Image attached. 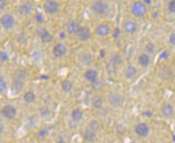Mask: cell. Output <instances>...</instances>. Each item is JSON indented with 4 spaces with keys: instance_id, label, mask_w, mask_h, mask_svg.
Masks as SVG:
<instances>
[{
    "instance_id": "1",
    "label": "cell",
    "mask_w": 175,
    "mask_h": 143,
    "mask_svg": "<svg viewBox=\"0 0 175 143\" xmlns=\"http://www.w3.org/2000/svg\"><path fill=\"white\" fill-rule=\"evenodd\" d=\"M91 8L94 13L99 16H105L109 13V10H110L108 4L102 0H95L91 4Z\"/></svg>"
},
{
    "instance_id": "2",
    "label": "cell",
    "mask_w": 175,
    "mask_h": 143,
    "mask_svg": "<svg viewBox=\"0 0 175 143\" xmlns=\"http://www.w3.org/2000/svg\"><path fill=\"white\" fill-rule=\"evenodd\" d=\"M131 13L135 17H143L147 13V6L144 2L136 1L131 6Z\"/></svg>"
},
{
    "instance_id": "3",
    "label": "cell",
    "mask_w": 175,
    "mask_h": 143,
    "mask_svg": "<svg viewBox=\"0 0 175 143\" xmlns=\"http://www.w3.org/2000/svg\"><path fill=\"white\" fill-rule=\"evenodd\" d=\"M59 4L55 0H47L44 4V10L47 14L54 15L58 13Z\"/></svg>"
},
{
    "instance_id": "4",
    "label": "cell",
    "mask_w": 175,
    "mask_h": 143,
    "mask_svg": "<svg viewBox=\"0 0 175 143\" xmlns=\"http://www.w3.org/2000/svg\"><path fill=\"white\" fill-rule=\"evenodd\" d=\"M0 24L5 29H12L15 25V19L11 14H5L0 19Z\"/></svg>"
},
{
    "instance_id": "5",
    "label": "cell",
    "mask_w": 175,
    "mask_h": 143,
    "mask_svg": "<svg viewBox=\"0 0 175 143\" xmlns=\"http://www.w3.org/2000/svg\"><path fill=\"white\" fill-rule=\"evenodd\" d=\"M123 101H124V98L118 92L111 93L108 97L109 103L113 106H119L120 105L122 104Z\"/></svg>"
},
{
    "instance_id": "6",
    "label": "cell",
    "mask_w": 175,
    "mask_h": 143,
    "mask_svg": "<svg viewBox=\"0 0 175 143\" xmlns=\"http://www.w3.org/2000/svg\"><path fill=\"white\" fill-rule=\"evenodd\" d=\"M135 132L140 137H146L150 132V128L146 123H140L135 126Z\"/></svg>"
},
{
    "instance_id": "7",
    "label": "cell",
    "mask_w": 175,
    "mask_h": 143,
    "mask_svg": "<svg viewBox=\"0 0 175 143\" xmlns=\"http://www.w3.org/2000/svg\"><path fill=\"white\" fill-rule=\"evenodd\" d=\"M77 37L81 42H86L91 38V31L88 27L80 26L78 32L76 33Z\"/></svg>"
},
{
    "instance_id": "8",
    "label": "cell",
    "mask_w": 175,
    "mask_h": 143,
    "mask_svg": "<svg viewBox=\"0 0 175 143\" xmlns=\"http://www.w3.org/2000/svg\"><path fill=\"white\" fill-rule=\"evenodd\" d=\"M2 114L5 118L13 119L16 116V109L12 105H6L2 109Z\"/></svg>"
},
{
    "instance_id": "9",
    "label": "cell",
    "mask_w": 175,
    "mask_h": 143,
    "mask_svg": "<svg viewBox=\"0 0 175 143\" xmlns=\"http://www.w3.org/2000/svg\"><path fill=\"white\" fill-rule=\"evenodd\" d=\"M123 28L124 31L127 34H134L138 30V25L135 22L131 20L126 21L124 24H123Z\"/></svg>"
},
{
    "instance_id": "10",
    "label": "cell",
    "mask_w": 175,
    "mask_h": 143,
    "mask_svg": "<svg viewBox=\"0 0 175 143\" xmlns=\"http://www.w3.org/2000/svg\"><path fill=\"white\" fill-rule=\"evenodd\" d=\"M80 26L81 25L76 20H71L66 25V31L70 35H76Z\"/></svg>"
},
{
    "instance_id": "11",
    "label": "cell",
    "mask_w": 175,
    "mask_h": 143,
    "mask_svg": "<svg viewBox=\"0 0 175 143\" xmlns=\"http://www.w3.org/2000/svg\"><path fill=\"white\" fill-rule=\"evenodd\" d=\"M53 54L56 57H61L67 52V48L65 45L62 43H58L53 48Z\"/></svg>"
},
{
    "instance_id": "12",
    "label": "cell",
    "mask_w": 175,
    "mask_h": 143,
    "mask_svg": "<svg viewBox=\"0 0 175 143\" xmlns=\"http://www.w3.org/2000/svg\"><path fill=\"white\" fill-rule=\"evenodd\" d=\"M172 75H173V74H172L171 70L169 68H167V67H162V68H160L158 76H159V77L161 80H165V81L170 80Z\"/></svg>"
},
{
    "instance_id": "13",
    "label": "cell",
    "mask_w": 175,
    "mask_h": 143,
    "mask_svg": "<svg viewBox=\"0 0 175 143\" xmlns=\"http://www.w3.org/2000/svg\"><path fill=\"white\" fill-rule=\"evenodd\" d=\"M110 33V27L107 24H100L96 28V34L100 37H105Z\"/></svg>"
},
{
    "instance_id": "14",
    "label": "cell",
    "mask_w": 175,
    "mask_h": 143,
    "mask_svg": "<svg viewBox=\"0 0 175 143\" xmlns=\"http://www.w3.org/2000/svg\"><path fill=\"white\" fill-rule=\"evenodd\" d=\"M79 60L81 62V64L87 66V65H90L93 62L94 56L89 52L83 53L80 55Z\"/></svg>"
},
{
    "instance_id": "15",
    "label": "cell",
    "mask_w": 175,
    "mask_h": 143,
    "mask_svg": "<svg viewBox=\"0 0 175 143\" xmlns=\"http://www.w3.org/2000/svg\"><path fill=\"white\" fill-rule=\"evenodd\" d=\"M161 113L166 118H170L174 113V109L170 104H165L161 108Z\"/></svg>"
},
{
    "instance_id": "16",
    "label": "cell",
    "mask_w": 175,
    "mask_h": 143,
    "mask_svg": "<svg viewBox=\"0 0 175 143\" xmlns=\"http://www.w3.org/2000/svg\"><path fill=\"white\" fill-rule=\"evenodd\" d=\"M137 74H138V70L133 65H129L124 70V76L128 80L134 78L137 75Z\"/></svg>"
},
{
    "instance_id": "17",
    "label": "cell",
    "mask_w": 175,
    "mask_h": 143,
    "mask_svg": "<svg viewBox=\"0 0 175 143\" xmlns=\"http://www.w3.org/2000/svg\"><path fill=\"white\" fill-rule=\"evenodd\" d=\"M84 78H85L88 81L92 83V82L95 81V80L98 79V71H96L95 70L89 69V70H88L85 73H84Z\"/></svg>"
},
{
    "instance_id": "18",
    "label": "cell",
    "mask_w": 175,
    "mask_h": 143,
    "mask_svg": "<svg viewBox=\"0 0 175 143\" xmlns=\"http://www.w3.org/2000/svg\"><path fill=\"white\" fill-rule=\"evenodd\" d=\"M40 38H41V42L45 44L51 43V42L53 41V35H52L49 31H48L47 30H45V31L40 35Z\"/></svg>"
},
{
    "instance_id": "19",
    "label": "cell",
    "mask_w": 175,
    "mask_h": 143,
    "mask_svg": "<svg viewBox=\"0 0 175 143\" xmlns=\"http://www.w3.org/2000/svg\"><path fill=\"white\" fill-rule=\"evenodd\" d=\"M138 63L143 68H147L150 64V57L147 54H142L138 57Z\"/></svg>"
},
{
    "instance_id": "20",
    "label": "cell",
    "mask_w": 175,
    "mask_h": 143,
    "mask_svg": "<svg viewBox=\"0 0 175 143\" xmlns=\"http://www.w3.org/2000/svg\"><path fill=\"white\" fill-rule=\"evenodd\" d=\"M84 139L88 142H91L96 138V132H93L91 129H87L85 132H84Z\"/></svg>"
},
{
    "instance_id": "21",
    "label": "cell",
    "mask_w": 175,
    "mask_h": 143,
    "mask_svg": "<svg viewBox=\"0 0 175 143\" xmlns=\"http://www.w3.org/2000/svg\"><path fill=\"white\" fill-rule=\"evenodd\" d=\"M72 119L75 122H78L80 120H81V119L84 116V112L82 110H81L80 109H75L74 110H72Z\"/></svg>"
},
{
    "instance_id": "22",
    "label": "cell",
    "mask_w": 175,
    "mask_h": 143,
    "mask_svg": "<svg viewBox=\"0 0 175 143\" xmlns=\"http://www.w3.org/2000/svg\"><path fill=\"white\" fill-rule=\"evenodd\" d=\"M23 86H24V83H23L22 80H18V79H15L12 85V90L14 92L18 93L22 90Z\"/></svg>"
},
{
    "instance_id": "23",
    "label": "cell",
    "mask_w": 175,
    "mask_h": 143,
    "mask_svg": "<svg viewBox=\"0 0 175 143\" xmlns=\"http://www.w3.org/2000/svg\"><path fill=\"white\" fill-rule=\"evenodd\" d=\"M88 126H89V129H91V130L93 131V132H98V131L101 129V124H100V123L98 121V120L95 119L91 120V121L89 123Z\"/></svg>"
},
{
    "instance_id": "24",
    "label": "cell",
    "mask_w": 175,
    "mask_h": 143,
    "mask_svg": "<svg viewBox=\"0 0 175 143\" xmlns=\"http://www.w3.org/2000/svg\"><path fill=\"white\" fill-rule=\"evenodd\" d=\"M24 100L27 103H32L35 100V95L32 91H27L24 94Z\"/></svg>"
},
{
    "instance_id": "25",
    "label": "cell",
    "mask_w": 175,
    "mask_h": 143,
    "mask_svg": "<svg viewBox=\"0 0 175 143\" xmlns=\"http://www.w3.org/2000/svg\"><path fill=\"white\" fill-rule=\"evenodd\" d=\"M61 88L64 92H69L72 89V83L68 80H63L61 83Z\"/></svg>"
},
{
    "instance_id": "26",
    "label": "cell",
    "mask_w": 175,
    "mask_h": 143,
    "mask_svg": "<svg viewBox=\"0 0 175 143\" xmlns=\"http://www.w3.org/2000/svg\"><path fill=\"white\" fill-rule=\"evenodd\" d=\"M110 61L111 62V63H113L114 64L118 66V64L122 63V57H121L119 54H112L111 57Z\"/></svg>"
},
{
    "instance_id": "27",
    "label": "cell",
    "mask_w": 175,
    "mask_h": 143,
    "mask_svg": "<svg viewBox=\"0 0 175 143\" xmlns=\"http://www.w3.org/2000/svg\"><path fill=\"white\" fill-rule=\"evenodd\" d=\"M92 105L96 109H100L102 107L103 100L99 97H95L92 100Z\"/></svg>"
},
{
    "instance_id": "28",
    "label": "cell",
    "mask_w": 175,
    "mask_h": 143,
    "mask_svg": "<svg viewBox=\"0 0 175 143\" xmlns=\"http://www.w3.org/2000/svg\"><path fill=\"white\" fill-rule=\"evenodd\" d=\"M18 11H19V13L21 15V16H25L29 14V13L31 12V9L29 6L26 5V4H24V5H21V6L19 7Z\"/></svg>"
},
{
    "instance_id": "29",
    "label": "cell",
    "mask_w": 175,
    "mask_h": 143,
    "mask_svg": "<svg viewBox=\"0 0 175 143\" xmlns=\"http://www.w3.org/2000/svg\"><path fill=\"white\" fill-rule=\"evenodd\" d=\"M167 9L169 13L175 14V0H170L167 4Z\"/></svg>"
},
{
    "instance_id": "30",
    "label": "cell",
    "mask_w": 175,
    "mask_h": 143,
    "mask_svg": "<svg viewBox=\"0 0 175 143\" xmlns=\"http://www.w3.org/2000/svg\"><path fill=\"white\" fill-rule=\"evenodd\" d=\"M145 49L147 53H149V54H152V53L154 51L155 49L154 45L153 43H151V42H149V43H147V45H146Z\"/></svg>"
},
{
    "instance_id": "31",
    "label": "cell",
    "mask_w": 175,
    "mask_h": 143,
    "mask_svg": "<svg viewBox=\"0 0 175 143\" xmlns=\"http://www.w3.org/2000/svg\"><path fill=\"white\" fill-rule=\"evenodd\" d=\"M107 69L109 73H112V74H113L114 72H116L117 71V65L114 64L113 63H111V62L110 61L108 65H107Z\"/></svg>"
},
{
    "instance_id": "32",
    "label": "cell",
    "mask_w": 175,
    "mask_h": 143,
    "mask_svg": "<svg viewBox=\"0 0 175 143\" xmlns=\"http://www.w3.org/2000/svg\"><path fill=\"white\" fill-rule=\"evenodd\" d=\"M40 113H41V116H48L49 115V113H50V110L47 107H41L40 109Z\"/></svg>"
},
{
    "instance_id": "33",
    "label": "cell",
    "mask_w": 175,
    "mask_h": 143,
    "mask_svg": "<svg viewBox=\"0 0 175 143\" xmlns=\"http://www.w3.org/2000/svg\"><path fill=\"white\" fill-rule=\"evenodd\" d=\"M91 86H92V88L93 89H95V90H98L101 88V83H100V81L98 80V79H97L95 81H94V82H92L91 83Z\"/></svg>"
},
{
    "instance_id": "34",
    "label": "cell",
    "mask_w": 175,
    "mask_h": 143,
    "mask_svg": "<svg viewBox=\"0 0 175 143\" xmlns=\"http://www.w3.org/2000/svg\"><path fill=\"white\" fill-rule=\"evenodd\" d=\"M6 89V83L2 78L0 77V93L3 92Z\"/></svg>"
},
{
    "instance_id": "35",
    "label": "cell",
    "mask_w": 175,
    "mask_h": 143,
    "mask_svg": "<svg viewBox=\"0 0 175 143\" xmlns=\"http://www.w3.org/2000/svg\"><path fill=\"white\" fill-rule=\"evenodd\" d=\"M0 59H1L2 61H7L9 60L8 54L6 52H4V51H2V52L0 53Z\"/></svg>"
},
{
    "instance_id": "36",
    "label": "cell",
    "mask_w": 175,
    "mask_h": 143,
    "mask_svg": "<svg viewBox=\"0 0 175 143\" xmlns=\"http://www.w3.org/2000/svg\"><path fill=\"white\" fill-rule=\"evenodd\" d=\"M9 3V1L6 0H0V10H2L6 8V6Z\"/></svg>"
},
{
    "instance_id": "37",
    "label": "cell",
    "mask_w": 175,
    "mask_h": 143,
    "mask_svg": "<svg viewBox=\"0 0 175 143\" xmlns=\"http://www.w3.org/2000/svg\"><path fill=\"white\" fill-rule=\"evenodd\" d=\"M169 42L172 45L175 46V32H173L170 34V37H169Z\"/></svg>"
},
{
    "instance_id": "38",
    "label": "cell",
    "mask_w": 175,
    "mask_h": 143,
    "mask_svg": "<svg viewBox=\"0 0 175 143\" xmlns=\"http://www.w3.org/2000/svg\"><path fill=\"white\" fill-rule=\"evenodd\" d=\"M169 56V54L167 52V51H164V52H163L162 54H161V56H160V57L161 58H163V59H167V57H168Z\"/></svg>"
},
{
    "instance_id": "39",
    "label": "cell",
    "mask_w": 175,
    "mask_h": 143,
    "mask_svg": "<svg viewBox=\"0 0 175 143\" xmlns=\"http://www.w3.org/2000/svg\"><path fill=\"white\" fill-rule=\"evenodd\" d=\"M119 35H120L119 29H118V28H116V29H115V31H114V33H113V37L116 38H118V36H119Z\"/></svg>"
},
{
    "instance_id": "40",
    "label": "cell",
    "mask_w": 175,
    "mask_h": 143,
    "mask_svg": "<svg viewBox=\"0 0 175 143\" xmlns=\"http://www.w3.org/2000/svg\"><path fill=\"white\" fill-rule=\"evenodd\" d=\"M143 115L147 116H148V117H150L152 116V113H151V112H150V111H145V112H143Z\"/></svg>"
},
{
    "instance_id": "41",
    "label": "cell",
    "mask_w": 175,
    "mask_h": 143,
    "mask_svg": "<svg viewBox=\"0 0 175 143\" xmlns=\"http://www.w3.org/2000/svg\"><path fill=\"white\" fill-rule=\"evenodd\" d=\"M46 134H47V131L46 130H41V132H39V135H41V136H45Z\"/></svg>"
},
{
    "instance_id": "42",
    "label": "cell",
    "mask_w": 175,
    "mask_h": 143,
    "mask_svg": "<svg viewBox=\"0 0 175 143\" xmlns=\"http://www.w3.org/2000/svg\"><path fill=\"white\" fill-rule=\"evenodd\" d=\"M100 55H101V57H104V55H105V53H104V50H101V51H100Z\"/></svg>"
},
{
    "instance_id": "43",
    "label": "cell",
    "mask_w": 175,
    "mask_h": 143,
    "mask_svg": "<svg viewBox=\"0 0 175 143\" xmlns=\"http://www.w3.org/2000/svg\"><path fill=\"white\" fill-rule=\"evenodd\" d=\"M144 3L145 4V5H149V4H150L151 3V1L150 0H144Z\"/></svg>"
},
{
    "instance_id": "44",
    "label": "cell",
    "mask_w": 175,
    "mask_h": 143,
    "mask_svg": "<svg viewBox=\"0 0 175 143\" xmlns=\"http://www.w3.org/2000/svg\"><path fill=\"white\" fill-rule=\"evenodd\" d=\"M56 143H67V142H66V141H64V140L60 139V140H58V141H57Z\"/></svg>"
},
{
    "instance_id": "45",
    "label": "cell",
    "mask_w": 175,
    "mask_h": 143,
    "mask_svg": "<svg viewBox=\"0 0 175 143\" xmlns=\"http://www.w3.org/2000/svg\"><path fill=\"white\" fill-rule=\"evenodd\" d=\"M2 131H3V126H2V125L0 123V134H2Z\"/></svg>"
},
{
    "instance_id": "46",
    "label": "cell",
    "mask_w": 175,
    "mask_h": 143,
    "mask_svg": "<svg viewBox=\"0 0 175 143\" xmlns=\"http://www.w3.org/2000/svg\"><path fill=\"white\" fill-rule=\"evenodd\" d=\"M60 37H61V38H65V35H64V33H61V35H60Z\"/></svg>"
},
{
    "instance_id": "47",
    "label": "cell",
    "mask_w": 175,
    "mask_h": 143,
    "mask_svg": "<svg viewBox=\"0 0 175 143\" xmlns=\"http://www.w3.org/2000/svg\"><path fill=\"white\" fill-rule=\"evenodd\" d=\"M133 143H134V142H133Z\"/></svg>"
}]
</instances>
